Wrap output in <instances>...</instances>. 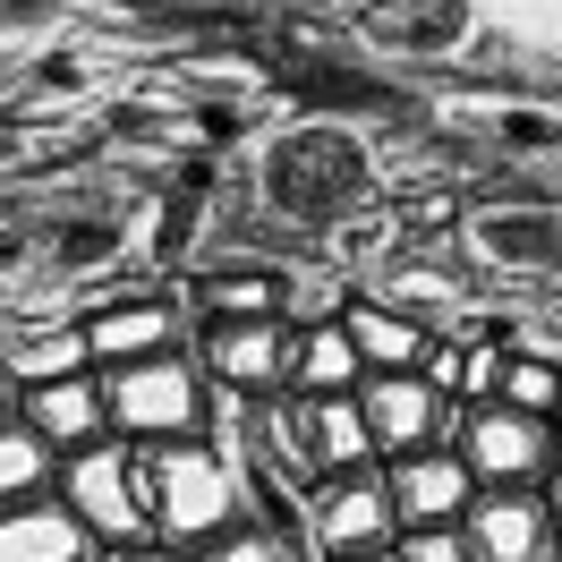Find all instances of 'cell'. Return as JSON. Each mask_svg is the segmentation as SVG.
Here are the masks:
<instances>
[{"label": "cell", "instance_id": "obj_1", "mask_svg": "<svg viewBox=\"0 0 562 562\" xmlns=\"http://www.w3.org/2000/svg\"><path fill=\"white\" fill-rule=\"evenodd\" d=\"M375 188H384L375 145L358 137V128H341V120L281 128V137L256 154V205L273 213L281 231H307V239L358 222V213L375 205Z\"/></svg>", "mask_w": 562, "mask_h": 562}, {"label": "cell", "instance_id": "obj_2", "mask_svg": "<svg viewBox=\"0 0 562 562\" xmlns=\"http://www.w3.org/2000/svg\"><path fill=\"white\" fill-rule=\"evenodd\" d=\"M145 486H154V537L179 546V554H196L222 528L247 520V486H239V469H231V452H222L213 435H196V443H154V452H145Z\"/></svg>", "mask_w": 562, "mask_h": 562}, {"label": "cell", "instance_id": "obj_3", "mask_svg": "<svg viewBox=\"0 0 562 562\" xmlns=\"http://www.w3.org/2000/svg\"><path fill=\"white\" fill-rule=\"evenodd\" d=\"M103 418L137 452L213 435V384H205V367H196V350L145 358V367H103Z\"/></svg>", "mask_w": 562, "mask_h": 562}, {"label": "cell", "instance_id": "obj_4", "mask_svg": "<svg viewBox=\"0 0 562 562\" xmlns=\"http://www.w3.org/2000/svg\"><path fill=\"white\" fill-rule=\"evenodd\" d=\"M60 503L86 520V537H94L103 554H120V546H145V537H154L145 452H137V443H120V435H103L94 452H77V460H60Z\"/></svg>", "mask_w": 562, "mask_h": 562}, {"label": "cell", "instance_id": "obj_5", "mask_svg": "<svg viewBox=\"0 0 562 562\" xmlns=\"http://www.w3.org/2000/svg\"><path fill=\"white\" fill-rule=\"evenodd\" d=\"M77 324H86L94 367H145V358L188 350V341H179V333H188V307H179V290H154V281H103Z\"/></svg>", "mask_w": 562, "mask_h": 562}, {"label": "cell", "instance_id": "obj_6", "mask_svg": "<svg viewBox=\"0 0 562 562\" xmlns=\"http://www.w3.org/2000/svg\"><path fill=\"white\" fill-rule=\"evenodd\" d=\"M196 367L222 401H281L290 375H299V324L281 316H256V324H205L196 333Z\"/></svg>", "mask_w": 562, "mask_h": 562}, {"label": "cell", "instance_id": "obj_7", "mask_svg": "<svg viewBox=\"0 0 562 562\" xmlns=\"http://www.w3.org/2000/svg\"><path fill=\"white\" fill-rule=\"evenodd\" d=\"M358 409H367V435H375V460H409V452H452L469 409L443 401L426 375H367L358 384Z\"/></svg>", "mask_w": 562, "mask_h": 562}, {"label": "cell", "instance_id": "obj_8", "mask_svg": "<svg viewBox=\"0 0 562 562\" xmlns=\"http://www.w3.org/2000/svg\"><path fill=\"white\" fill-rule=\"evenodd\" d=\"M401 537L384 469H358V477H324L307 486V554L316 562H350V554H384Z\"/></svg>", "mask_w": 562, "mask_h": 562}, {"label": "cell", "instance_id": "obj_9", "mask_svg": "<svg viewBox=\"0 0 562 562\" xmlns=\"http://www.w3.org/2000/svg\"><path fill=\"white\" fill-rule=\"evenodd\" d=\"M460 247L494 281H546V273H562V213L554 205H477L460 222Z\"/></svg>", "mask_w": 562, "mask_h": 562}, {"label": "cell", "instance_id": "obj_10", "mask_svg": "<svg viewBox=\"0 0 562 562\" xmlns=\"http://www.w3.org/2000/svg\"><path fill=\"white\" fill-rule=\"evenodd\" d=\"M452 452L469 460L477 486H546V469H554V426H537V418H520V409L486 401V409H469Z\"/></svg>", "mask_w": 562, "mask_h": 562}, {"label": "cell", "instance_id": "obj_11", "mask_svg": "<svg viewBox=\"0 0 562 562\" xmlns=\"http://www.w3.org/2000/svg\"><path fill=\"white\" fill-rule=\"evenodd\" d=\"M350 26L401 60H460L477 43V9L469 0H358Z\"/></svg>", "mask_w": 562, "mask_h": 562}, {"label": "cell", "instance_id": "obj_12", "mask_svg": "<svg viewBox=\"0 0 562 562\" xmlns=\"http://www.w3.org/2000/svg\"><path fill=\"white\" fill-rule=\"evenodd\" d=\"M460 537L477 562H554V520H546L537 486H477Z\"/></svg>", "mask_w": 562, "mask_h": 562}, {"label": "cell", "instance_id": "obj_13", "mask_svg": "<svg viewBox=\"0 0 562 562\" xmlns=\"http://www.w3.org/2000/svg\"><path fill=\"white\" fill-rule=\"evenodd\" d=\"M384 486H392L401 528H460V520H469V503H477V477H469V460H460V452H409V460H392Z\"/></svg>", "mask_w": 562, "mask_h": 562}, {"label": "cell", "instance_id": "obj_14", "mask_svg": "<svg viewBox=\"0 0 562 562\" xmlns=\"http://www.w3.org/2000/svg\"><path fill=\"white\" fill-rule=\"evenodd\" d=\"M179 307L205 324H256V316H281L290 307V273L281 265H205V273H188L179 290Z\"/></svg>", "mask_w": 562, "mask_h": 562}, {"label": "cell", "instance_id": "obj_15", "mask_svg": "<svg viewBox=\"0 0 562 562\" xmlns=\"http://www.w3.org/2000/svg\"><path fill=\"white\" fill-rule=\"evenodd\" d=\"M18 418L35 426L43 443L60 460H77V452H94L111 435V418H103V375H69V384H35V392H18Z\"/></svg>", "mask_w": 562, "mask_h": 562}, {"label": "cell", "instance_id": "obj_16", "mask_svg": "<svg viewBox=\"0 0 562 562\" xmlns=\"http://www.w3.org/2000/svg\"><path fill=\"white\" fill-rule=\"evenodd\" d=\"M0 562H103V546L86 537V520L52 486L35 503H18V512H0Z\"/></svg>", "mask_w": 562, "mask_h": 562}, {"label": "cell", "instance_id": "obj_17", "mask_svg": "<svg viewBox=\"0 0 562 562\" xmlns=\"http://www.w3.org/2000/svg\"><path fill=\"white\" fill-rule=\"evenodd\" d=\"M0 367H9V384L35 392V384H69V375H103L94 350H86V324L60 316V324H9L0 333Z\"/></svg>", "mask_w": 562, "mask_h": 562}, {"label": "cell", "instance_id": "obj_18", "mask_svg": "<svg viewBox=\"0 0 562 562\" xmlns=\"http://www.w3.org/2000/svg\"><path fill=\"white\" fill-rule=\"evenodd\" d=\"M341 324H350V341H358V358H367V375H418L426 350L443 341L435 324L401 316V307H392V299H375V290H358Z\"/></svg>", "mask_w": 562, "mask_h": 562}, {"label": "cell", "instance_id": "obj_19", "mask_svg": "<svg viewBox=\"0 0 562 562\" xmlns=\"http://www.w3.org/2000/svg\"><path fill=\"white\" fill-rule=\"evenodd\" d=\"M307 409V460H316V486L324 477H358V469H384L375 460V435H367V409L350 401H299Z\"/></svg>", "mask_w": 562, "mask_h": 562}, {"label": "cell", "instance_id": "obj_20", "mask_svg": "<svg viewBox=\"0 0 562 562\" xmlns=\"http://www.w3.org/2000/svg\"><path fill=\"white\" fill-rule=\"evenodd\" d=\"M358 384H367V358H358L350 324H316V333H299V375H290L299 401H350Z\"/></svg>", "mask_w": 562, "mask_h": 562}, {"label": "cell", "instance_id": "obj_21", "mask_svg": "<svg viewBox=\"0 0 562 562\" xmlns=\"http://www.w3.org/2000/svg\"><path fill=\"white\" fill-rule=\"evenodd\" d=\"M52 486H60V452L26 418H0V512H18V503H35Z\"/></svg>", "mask_w": 562, "mask_h": 562}, {"label": "cell", "instance_id": "obj_22", "mask_svg": "<svg viewBox=\"0 0 562 562\" xmlns=\"http://www.w3.org/2000/svg\"><path fill=\"white\" fill-rule=\"evenodd\" d=\"M494 401L520 409V418H537V426H562V350H512Z\"/></svg>", "mask_w": 562, "mask_h": 562}, {"label": "cell", "instance_id": "obj_23", "mask_svg": "<svg viewBox=\"0 0 562 562\" xmlns=\"http://www.w3.org/2000/svg\"><path fill=\"white\" fill-rule=\"evenodd\" d=\"M196 562H316V554H307V537H281V528H265V520H239V528H222L213 546H196Z\"/></svg>", "mask_w": 562, "mask_h": 562}, {"label": "cell", "instance_id": "obj_24", "mask_svg": "<svg viewBox=\"0 0 562 562\" xmlns=\"http://www.w3.org/2000/svg\"><path fill=\"white\" fill-rule=\"evenodd\" d=\"M512 350H520V341H503V333H460V401H469V409H486L494 392H503Z\"/></svg>", "mask_w": 562, "mask_h": 562}, {"label": "cell", "instance_id": "obj_25", "mask_svg": "<svg viewBox=\"0 0 562 562\" xmlns=\"http://www.w3.org/2000/svg\"><path fill=\"white\" fill-rule=\"evenodd\" d=\"M392 554H401V562H477L460 528H401V537H392Z\"/></svg>", "mask_w": 562, "mask_h": 562}, {"label": "cell", "instance_id": "obj_26", "mask_svg": "<svg viewBox=\"0 0 562 562\" xmlns=\"http://www.w3.org/2000/svg\"><path fill=\"white\" fill-rule=\"evenodd\" d=\"M103 562H196V554H179V546H162V537H145V546H120V554Z\"/></svg>", "mask_w": 562, "mask_h": 562}, {"label": "cell", "instance_id": "obj_27", "mask_svg": "<svg viewBox=\"0 0 562 562\" xmlns=\"http://www.w3.org/2000/svg\"><path fill=\"white\" fill-rule=\"evenodd\" d=\"M537 494H546V520H554V537H562V469H554V477H546Z\"/></svg>", "mask_w": 562, "mask_h": 562}, {"label": "cell", "instance_id": "obj_28", "mask_svg": "<svg viewBox=\"0 0 562 562\" xmlns=\"http://www.w3.org/2000/svg\"><path fill=\"white\" fill-rule=\"evenodd\" d=\"M0 418H18V384H9V367H0Z\"/></svg>", "mask_w": 562, "mask_h": 562}, {"label": "cell", "instance_id": "obj_29", "mask_svg": "<svg viewBox=\"0 0 562 562\" xmlns=\"http://www.w3.org/2000/svg\"><path fill=\"white\" fill-rule=\"evenodd\" d=\"M350 562H401V554H392V546H384V554H350Z\"/></svg>", "mask_w": 562, "mask_h": 562}, {"label": "cell", "instance_id": "obj_30", "mask_svg": "<svg viewBox=\"0 0 562 562\" xmlns=\"http://www.w3.org/2000/svg\"><path fill=\"white\" fill-rule=\"evenodd\" d=\"M554 469H562V426H554ZM554 469H546V477H554Z\"/></svg>", "mask_w": 562, "mask_h": 562}, {"label": "cell", "instance_id": "obj_31", "mask_svg": "<svg viewBox=\"0 0 562 562\" xmlns=\"http://www.w3.org/2000/svg\"><path fill=\"white\" fill-rule=\"evenodd\" d=\"M554 562H562V537H554Z\"/></svg>", "mask_w": 562, "mask_h": 562}]
</instances>
